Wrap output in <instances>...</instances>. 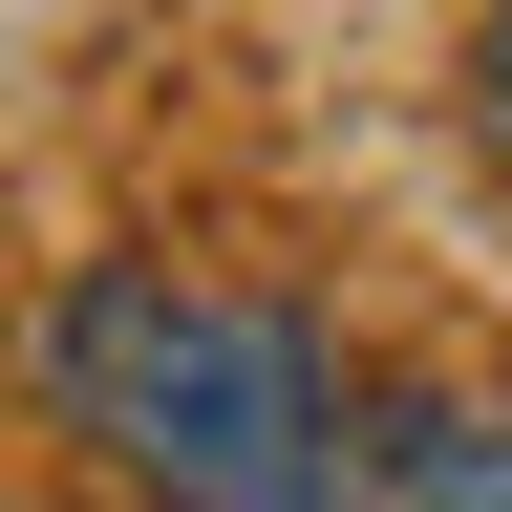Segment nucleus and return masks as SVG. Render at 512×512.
Wrapping results in <instances>:
<instances>
[{
    "label": "nucleus",
    "instance_id": "nucleus-1",
    "mask_svg": "<svg viewBox=\"0 0 512 512\" xmlns=\"http://www.w3.org/2000/svg\"><path fill=\"white\" fill-rule=\"evenodd\" d=\"M43 384H64V427H86L128 491H171V512H363L320 342L278 299L171 278V256H86V278L43 299Z\"/></svg>",
    "mask_w": 512,
    "mask_h": 512
},
{
    "label": "nucleus",
    "instance_id": "nucleus-2",
    "mask_svg": "<svg viewBox=\"0 0 512 512\" xmlns=\"http://www.w3.org/2000/svg\"><path fill=\"white\" fill-rule=\"evenodd\" d=\"M363 512H512V406H427V427H384Z\"/></svg>",
    "mask_w": 512,
    "mask_h": 512
},
{
    "label": "nucleus",
    "instance_id": "nucleus-3",
    "mask_svg": "<svg viewBox=\"0 0 512 512\" xmlns=\"http://www.w3.org/2000/svg\"><path fill=\"white\" fill-rule=\"evenodd\" d=\"M470 107H491V150H512V0H491V64H470Z\"/></svg>",
    "mask_w": 512,
    "mask_h": 512
}]
</instances>
